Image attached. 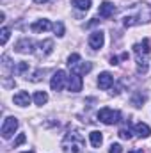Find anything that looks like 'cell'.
I'll return each mask as SVG.
<instances>
[{"label":"cell","mask_w":151,"mask_h":153,"mask_svg":"<svg viewBox=\"0 0 151 153\" xmlns=\"http://www.w3.org/2000/svg\"><path fill=\"white\" fill-rule=\"evenodd\" d=\"M62 150L64 153H84L85 152V141L80 132H68L62 141Z\"/></svg>","instance_id":"obj_1"},{"label":"cell","mask_w":151,"mask_h":153,"mask_svg":"<svg viewBox=\"0 0 151 153\" xmlns=\"http://www.w3.org/2000/svg\"><path fill=\"white\" fill-rule=\"evenodd\" d=\"M133 52L137 55V71L146 73L148 71V55H150V39H142L141 43L133 45Z\"/></svg>","instance_id":"obj_2"},{"label":"cell","mask_w":151,"mask_h":153,"mask_svg":"<svg viewBox=\"0 0 151 153\" xmlns=\"http://www.w3.org/2000/svg\"><path fill=\"white\" fill-rule=\"evenodd\" d=\"M119 117H121L119 111H114L110 107H103V109L98 111V119H100L101 123H105V125H114V123H117Z\"/></svg>","instance_id":"obj_3"},{"label":"cell","mask_w":151,"mask_h":153,"mask_svg":"<svg viewBox=\"0 0 151 153\" xmlns=\"http://www.w3.org/2000/svg\"><path fill=\"white\" fill-rule=\"evenodd\" d=\"M16 130H18V119L13 117V116L5 117L4 123H2V137L4 139H11Z\"/></svg>","instance_id":"obj_4"},{"label":"cell","mask_w":151,"mask_h":153,"mask_svg":"<svg viewBox=\"0 0 151 153\" xmlns=\"http://www.w3.org/2000/svg\"><path fill=\"white\" fill-rule=\"evenodd\" d=\"M66 71L64 70H57L53 76H52V80H50V87L53 89V91H61L62 87H64V84H66Z\"/></svg>","instance_id":"obj_5"},{"label":"cell","mask_w":151,"mask_h":153,"mask_svg":"<svg viewBox=\"0 0 151 153\" xmlns=\"http://www.w3.org/2000/svg\"><path fill=\"white\" fill-rule=\"evenodd\" d=\"M103 43H105V34H103L101 30H94V32L89 36V46H91L93 50H100V48L103 46Z\"/></svg>","instance_id":"obj_6"},{"label":"cell","mask_w":151,"mask_h":153,"mask_svg":"<svg viewBox=\"0 0 151 153\" xmlns=\"http://www.w3.org/2000/svg\"><path fill=\"white\" fill-rule=\"evenodd\" d=\"M82 85H84V82H82V76L78 75V73H71V75L68 76V89L71 93L82 91Z\"/></svg>","instance_id":"obj_7"},{"label":"cell","mask_w":151,"mask_h":153,"mask_svg":"<svg viewBox=\"0 0 151 153\" xmlns=\"http://www.w3.org/2000/svg\"><path fill=\"white\" fill-rule=\"evenodd\" d=\"M114 84V76L109 73V71H103V73H100L98 76V87L100 89H110Z\"/></svg>","instance_id":"obj_8"},{"label":"cell","mask_w":151,"mask_h":153,"mask_svg":"<svg viewBox=\"0 0 151 153\" xmlns=\"http://www.w3.org/2000/svg\"><path fill=\"white\" fill-rule=\"evenodd\" d=\"M34 43L30 41V39H20L18 43H16V52H20V53H30V52H34Z\"/></svg>","instance_id":"obj_9"},{"label":"cell","mask_w":151,"mask_h":153,"mask_svg":"<svg viewBox=\"0 0 151 153\" xmlns=\"http://www.w3.org/2000/svg\"><path fill=\"white\" fill-rule=\"evenodd\" d=\"M98 13H100V16H101V18H110L114 13H115V7H114L112 2H101V5H100Z\"/></svg>","instance_id":"obj_10"},{"label":"cell","mask_w":151,"mask_h":153,"mask_svg":"<svg viewBox=\"0 0 151 153\" xmlns=\"http://www.w3.org/2000/svg\"><path fill=\"white\" fill-rule=\"evenodd\" d=\"M13 100H14V103H16V105H20V107H27V105L30 103V96H29V93H25V91L16 93Z\"/></svg>","instance_id":"obj_11"},{"label":"cell","mask_w":151,"mask_h":153,"mask_svg":"<svg viewBox=\"0 0 151 153\" xmlns=\"http://www.w3.org/2000/svg\"><path fill=\"white\" fill-rule=\"evenodd\" d=\"M52 27V23H50V20H38V22H34L32 25H30V29H32V32H44V30H48Z\"/></svg>","instance_id":"obj_12"},{"label":"cell","mask_w":151,"mask_h":153,"mask_svg":"<svg viewBox=\"0 0 151 153\" xmlns=\"http://www.w3.org/2000/svg\"><path fill=\"white\" fill-rule=\"evenodd\" d=\"M39 55H43V57H46V55H50L52 52H53V41L52 39H44V41H41L39 43Z\"/></svg>","instance_id":"obj_13"},{"label":"cell","mask_w":151,"mask_h":153,"mask_svg":"<svg viewBox=\"0 0 151 153\" xmlns=\"http://www.w3.org/2000/svg\"><path fill=\"white\" fill-rule=\"evenodd\" d=\"M71 68H73V73L84 75V73H89V71L93 70V64H91V62H78V64L71 66Z\"/></svg>","instance_id":"obj_14"},{"label":"cell","mask_w":151,"mask_h":153,"mask_svg":"<svg viewBox=\"0 0 151 153\" xmlns=\"http://www.w3.org/2000/svg\"><path fill=\"white\" fill-rule=\"evenodd\" d=\"M89 139H91L93 148H100L101 143H103V135H101V132H98V130H93V132L89 134Z\"/></svg>","instance_id":"obj_15"},{"label":"cell","mask_w":151,"mask_h":153,"mask_svg":"<svg viewBox=\"0 0 151 153\" xmlns=\"http://www.w3.org/2000/svg\"><path fill=\"white\" fill-rule=\"evenodd\" d=\"M135 134H137L139 137H150L151 128L146 125V123H137V125H135Z\"/></svg>","instance_id":"obj_16"},{"label":"cell","mask_w":151,"mask_h":153,"mask_svg":"<svg viewBox=\"0 0 151 153\" xmlns=\"http://www.w3.org/2000/svg\"><path fill=\"white\" fill-rule=\"evenodd\" d=\"M71 5L80 9V11H89L91 7V0H71Z\"/></svg>","instance_id":"obj_17"},{"label":"cell","mask_w":151,"mask_h":153,"mask_svg":"<svg viewBox=\"0 0 151 153\" xmlns=\"http://www.w3.org/2000/svg\"><path fill=\"white\" fill-rule=\"evenodd\" d=\"M48 102V94L44 93V91H38L36 94H34V103L36 105H44Z\"/></svg>","instance_id":"obj_18"},{"label":"cell","mask_w":151,"mask_h":153,"mask_svg":"<svg viewBox=\"0 0 151 153\" xmlns=\"http://www.w3.org/2000/svg\"><path fill=\"white\" fill-rule=\"evenodd\" d=\"M11 36V30H9V27H4L2 29V32H0V45H5L7 43V39Z\"/></svg>","instance_id":"obj_19"},{"label":"cell","mask_w":151,"mask_h":153,"mask_svg":"<svg viewBox=\"0 0 151 153\" xmlns=\"http://www.w3.org/2000/svg\"><path fill=\"white\" fill-rule=\"evenodd\" d=\"M117 134H119V137H121V139H124V141L132 139V130H130V128H121Z\"/></svg>","instance_id":"obj_20"},{"label":"cell","mask_w":151,"mask_h":153,"mask_svg":"<svg viewBox=\"0 0 151 153\" xmlns=\"http://www.w3.org/2000/svg\"><path fill=\"white\" fill-rule=\"evenodd\" d=\"M53 30H55V34H57L59 38H62V36H64V25H62L61 22L53 25Z\"/></svg>","instance_id":"obj_21"},{"label":"cell","mask_w":151,"mask_h":153,"mask_svg":"<svg viewBox=\"0 0 151 153\" xmlns=\"http://www.w3.org/2000/svg\"><path fill=\"white\" fill-rule=\"evenodd\" d=\"M78 62H80V55H78V53H71V55L68 57V64H70V66H75Z\"/></svg>","instance_id":"obj_22"},{"label":"cell","mask_w":151,"mask_h":153,"mask_svg":"<svg viewBox=\"0 0 151 153\" xmlns=\"http://www.w3.org/2000/svg\"><path fill=\"white\" fill-rule=\"evenodd\" d=\"M27 70H29V64L27 62H18V66L14 68V73H23Z\"/></svg>","instance_id":"obj_23"},{"label":"cell","mask_w":151,"mask_h":153,"mask_svg":"<svg viewBox=\"0 0 151 153\" xmlns=\"http://www.w3.org/2000/svg\"><path fill=\"white\" fill-rule=\"evenodd\" d=\"M144 100H146L144 96H141V94H137V96L133 98V105H135V107H141V105L144 103Z\"/></svg>","instance_id":"obj_24"},{"label":"cell","mask_w":151,"mask_h":153,"mask_svg":"<svg viewBox=\"0 0 151 153\" xmlns=\"http://www.w3.org/2000/svg\"><path fill=\"white\" fill-rule=\"evenodd\" d=\"M25 141H27V137H25V134H20V135H18V139L14 141V148H18V146H20V144H23Z\"/></svg>","instance_id":"obj_25"},{"label":"cell","mask_w":151,"mask_h":153,"mask_svg":"<svg viewBox=\"0 0 151 153\" xmlns=\"http://www.w3.org/2000/svg\"><path fill=\"white\" fill-rule=\"evenodd\" d=\"M121 152H123L121 144H112V146H110V150H109V153H121Z\"/></svg>","instance_id":"obj_26"},{"label":"cell","mask_w":151,"mask_h":153,"mask_svg":"<svg viewBox=\"0 0 151 153\" xmlns=\"http://www.w3.org/2000/svg\"><path fill=\"white\" fill-rule=\"evenodd\" d=\"M110 64H112V66L114 64H117V57H110Z\"/></svg>","instance_id":"obj_27"},{"label":"cell","mask_w":151,"mask_h":153,"mask_svg":"<svg viewBox=\"0 0 151 153\" xmlns=\"http://www.w3.org/2000/svg\"><path fill=\"white\" fill-rule=\"evenodd\" d=\"M36 4H46V2H50V0H34Z\"/></svg>","instance_id":"obj_28"},{"label":"cell","mask_w":151,"mask_h":153,"mask_svg":"<svg viewBox=\"0 0 151 153\" xmlns=\"http://www.w3.org/2000/svg\"><path fill=\"white\" fill-rule=\"evenodd\" d=\"M128 153H142V150H135V152H128Z\"/></svg>","instance_id":"obj_29"},{"label":"cell","mask_w":151,"mask_h":153,"mask_svg":"<svg viewBox=\"0 0 151 153\" xmlns=\"http://www.w3.org/2000/svg\"><path fill=\"white\" fill-rule=\"evenodd\" d=\"M25 153H34V152H25Z\"/></svg>","instance_id":"obj_30"}]
</instances>
